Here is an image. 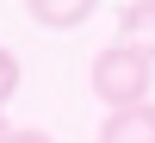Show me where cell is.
<instances>
[{
	"mask_svg": "<svg viewBox=\"0 0 155 143\" xmlns=\"http://www.w3.org/2000/svg\"><path fill=\"white\" fill-rule=\"evenodd\" d=\"M6 143H56V137H50V131H31V124H25V131H12Z\"/></svg>",
	"mask_w": 155,
	"mask_h": 143,
	"instance_id": "cell-6",
	"label": "cell"
},
{
	"mask_svg": "<svg viewBox=\"0 0 155 143\" xmlns=\"http://www.w3.org/2000/svg\"><path fill=\"white\" fill-rule=\"evenodd\" d=\"M25 12H31L44 31H74V25H87L99 12V0H25Z\"/></svg>",
	"mask_w": 155,
	"mask_h": 143,
	"instance_id": "cell-3",
	"label": "cell"
},
{
	"mask_svg": "<svg viewBox=\"0 0 155 143\" xmlns=\"http://www.w3.org/2000/svg\"><path fill=\"white\" fill-rule=\"evenodd\" d=\"M99 143H155V100L149 106H130V112H106Z\"/></svg>",
	"mask_w": 155,
	"mask_h": 143,
	"instance_id": "cell-2",
	"label": "cell"
},
{
	"mask_svg": "<svg viewBox=\"0 0 155 143\" xmlns=\"http://www.w3.org/2000/svg\"><path fill=\"white\" fill-rule=\"evenodd\" d=\"M87 81H93L99 106L106 112H130V106H149V87H155V56L130 44H106L93 56V69H87Z\"/></svg>",
	"mask_w": 155,
	"mask_h": 143,
	"instance_id": "cell-1",
	"label": "cell"
},
{
	"mask_svg": "<svg viewBox=\"0 0 155 143\" xmlns=\"http://www.w3.org/2000/svg\"><path fill=\"white\" fill-rule=\"evenodd\" d=\"M19 81H25V69H19V56H12L6 44H0V106H6L12 94H19Z\"/></svg>",
	"mask_w": 155,
	"mask_h": 143,
	"instance_id": "cell-5",
	"label": "cell"
},
{
	"mask_svg": "<svg viewBox=\"0 0 155 143\" xmlns=\"http://www.w3.org/2000/svg\"><path fill=\"white\" fill-rule=\"evenodd\" d=\"M12 131H19V124H6V112H0V143H6V137H12Z\"/></svg>",
	"mask_w": 155,
	"mask_h": 143,
	"instance_id": "cell-7",
	"label": "cell"
},
{
	"mask_svg": "<svg viewBox=\"0 0 155 143\" xmlns=\"http://www.w3.org/2000/svg\"><path fill=\"white\" fill-rule=\"evenodd\" d=\"M118 44L155 56V0H130V6L118 12Z\"/></svg>",
	"mask_w": 155,
	"mask_h": 143,
	"instance_id": "cell-4",
	"label": "cell"
}]
</instances>
